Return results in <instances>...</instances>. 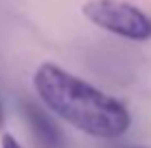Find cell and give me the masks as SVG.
<instances>
[{"mask_svg": "<svg viewBox=\"0 0 151 148\" xmlns=\"http://www.w3.org/2000/svg\"><path fill=\"white\" fill-rule=\"evenodd\" d=\"M127 148H151V146H127Z\"/></svg>", "mask_w": 151, "mask_h": 148, "instance_id": "cell-6", "label": "cell"}, {"mask_svg": "<svg viewBox=\"0 0 151 148\" xmlns=\"http://www.w3.org/2000/svg\"><path fill=\"white\" fill-rule=\"evenodd\" d=\"M20 109L24 113V120H27L37 148H64V135H61L59 126L48 118V113L40 105L31 103V100H22Z\"/></svg>", "mask_w": 151, "mask_h": 148, "instance_id": "cell-3", "label": "cell"}, {"mask_svg": "<svg viewBox=\"0 0 151 148\" xmlns=\"http://www.w3.org/2000/svg\"><path fill=\"white\" fill-rule=\"evenodd\" d=\"M86 20L112 35L134 42L151 39V18L142 9L123 0H88L81 7Z\"/></svg>", "mask_w": 151, "mask_h": 148, "instance_id": "cell-2", "label": "cell"}, {"mask_svg": "<svg viewBox=\"0 0 151 148\" xmlns=\"http://www.w3.org/2000/svg\"><path fill=\"white\" fill-rule=\"evenodd\" d=\"M33 87L55 115L90 137L114 140L132 126V115L123 103L57 63L46 61L35 70Z\"/></svg>", "mask_w": 151, "mask_h": 148, "instance_id": "cell-1", "label": "cell"}, {"mask_svg": "<svg viewBox=\"0 0 151 148\" xmlns=\"http://www.w3.org/2000/svg\"><path fill=\"white\" fill-rule=\"evenodd\" d=\"M2 148H22V146L18 144V140L13 135H4L2 137Z\"/></svg>", "mask_w": 151, "mask_h": 148, "instance_id": "cell-4", "label": "cell"}, {"mask_svg": "<svg viewBox=\"0 0 151 148\" xmlns=\"http://www.w3.org/2000/svg\"><path fill=\"white\" fill-rule=\"evenodd\" d=\"M4 124V109H2V103H0V129H2Z\"/></svg>", "mask_w": 151, "mask_h": 148, "instance_id": "cell-5", "label": "cell"}]
</instances>
